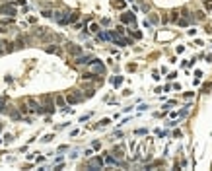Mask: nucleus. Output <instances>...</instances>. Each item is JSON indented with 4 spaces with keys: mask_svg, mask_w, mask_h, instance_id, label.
<instances>
[{
    "mask_svg": "<svg viewBox=\"0 0 212 171\" xmlns=\"http://www.w3.org/2000/svg\"><path fill=\"white\" fill-rule=\"evenodd\" d=\"M206 8H208V10H212V0H206Z\"/></svg>",
    "mask_w": 212,
    "mask_h": 171,
    "instance_id": "obj_15",
    "label": "nucleus"
},
{
    "mask_svg": "<svg viewBox=\"0 0 212 171\" xmlns=\"http://www.w3.org/2000/svg\"><path fill=\"white\" fill-rule=\"evenodd\" d=\"M195 14H197V19H204V14H203V12H195Z\"/></svg>",
    "mask_w": 212,
    "mask_h": 171,
    "instance_id": "obj_12",
    "label": "nucleus"
},
{
    "mask_svg": "<svg viewBox=\"0 0 212 171\" xmlns=\"http://www.w3.org/2000/svg\"><path fill=\"white\" fill-rule=\"evenodd\" d=\"M146 132H148L146 128H138V130H136V134H146Z\"/></svg>",
    "mask_w": 212,
    "mask_h": 171,
    "instance_id": "obj_14",
    "label": "nucleus"
},
{
    "mask_svg": "<svg viewBox=\"0 0 212 171\" xmlns=\"http://www.w3.org/2000/svg\"><path fill=\"white\" fill-rule=\"evenodd\" d=\"M101 165H103V159H101V157L90 159V163H88V167H101Z\"/></svg>",
    "mask_w": 212,
    "mask_h": 171,
    "instance_id": "obj_5",
    "label": "nucleus"
},
{
    "mask_svg": "<svg viewBox=\"0 0 212 171\" xmlns=\"http://www.w3.org/2000/svg\"><path fill=\"white\" fill-rule=\"evenodd\" d=\"M210 89H212V84H204V86H203V93H208V92H210Z\"/></svg>",
    "mask_w": 212,
    "mask_h": 171,
    "instance_id": "obj_9",
    "label": "nucleus"
},
{
    "mask_svg": "<svg viewBox=\"0 0 212 171\" xmlns=\"http://www.w3.org/2000/svg\"><path fill=\"white\" fill-rule=\"evenodd\" d=\"M0 14L14 16V14H16V6H14V4H4V6H0Z\"/></svg>",
    "mask_w": 212,
    "mask_h": 171,
    "instance_id": "obj_2",
    "label": "nucleus"
},
{
    "mask_svg": "<svg viewBox=\"0 0 212 171\" xmlns=\"http://www.w3.org/2000/svg\"><path fill=\"white\" fill-rule=\"evenodd\" d=\"M43 16H45V18H51V16H53V12H49V10H45V12H43Z\"/></svg>",
    "mask_w": 212,
    "mask_h": 171,
    "instance_id": "obj_13",
    "label": "nucleus"
},
{
    "mask_svg": "<svg viewBox=\"0 0 212 171\" xmlns=\"http://www.w3.org/2000/svg\"><path fill=\"white\" fill-rule=\"evenodd\" d=\"M92 60H94V58H92L90 55H88V56H82V55H78V58H76V62H78V64H90Z\"/></svg>",
    "mask_w": 212,
    "mask_h": 171,
    "instance_id": "obj_3",
    "label": "nucleus"
},
{
    "mask_svg": "<svg viewBox=\"0 0 212 171\" xmlns=\"http://www.w3.org/2000/svg\"><path fill=\"white\" fill-rule=\"evenodd\" d=\"M90 64H92V70H94V72H97V74H103V72H105V66L101 64V62H99L97 58H94V60L90 62Z\"/></svg>",
    "mask_w": 212,
    "mask_h": 171,
    "instance_id": "obj_1",
    "label": "nucleus"
},
{
    "mask_svg": "<svg viewBox=\"0 0 212 171\" xmlns=\"http://www.w3.org/2000/svg\"><path fill=\"white\" fill-rule=\"evenodd\" d=\"M113 156H115V157H121V156H123V148H121V146L113 150Z\"/></svg>",
    "mask_w": 212,
    "mask_h": 171,
    "instance_id": "obj_8",
    "label": "nucleus"
},
{
    "mask_svg": "<svg viewBox=\"0 0 212 171\" xmlns=\"http://www.w3.org/2000/svg\"><path fill=\"white\" fill-rule=\"evenodd\" d=\"M113 84H115V86H121V84H123V78H121V76H117V78L113 80Z\"/></svg>",
    "mask_w": 212,
    "mask_h": 171,
    "instance_id": "obj_11",
    "label": "nucleus"
},
{
    "mask_svg": "<svg viewBox=\"0 0 212 171\" xmlns=\"http://www.w3.org/2000/svg\"><path fill=\"white\" fill-rule=\"evenodd\" d=\"M0 31H4V29H0Z\"/></svg>",
    "mask_w": 212,
    "mask_h": 171,
    "instance_id": "obj_16",
    "label": "nucleus"
},
{
    "mask_svg": "<svg viewBox=\"0 0 212 171\" xmlns=\"http://www.w3.org/2000/svg\"><path fill=\"white\" fill-rule=\"evenodd\" d=\"M121 19H123L125 23H134V16H132L131 12H125V14L121 16Z\"/></svg>",
    "mask_w": 212,
    "mask_h": 171,
    "instance_id": "obj_4",
    "label": "nucleus"
},
{
    "mask_svg": "<svg viewBox=\"0 0 212 171\" xmlns=\"http://www.w3.org/2000/svg\"><path fill=\"white\" fill-rule=\"evenodd\" d=\"M68 53H72V55H82V49L78 45H68Z\"/></svg>",
    "mask_w": 212,
    "mask_h": 171,
    "instance_id": "obj_7",
    "label": "nucleus"
},
{
    "mask_svg": "<svg viewBox=\"0 0 212 171\" xmlns=\"http://www.w3.org/2000/svg\"><path fill=\"white\" fill-rule=\"evenodd\" d=\"M179 25H183V27H185V25H189V18H181L179 19Z\"/></svg>",
    "mask_w": 212,
    "mask_h": 171,
    "instance_id": "obj_10",
    "label": "nucleus"
},
{
    "mask_svg": "<svg viewBox=\"0 0 212 171\" xmlns=\"http://www.w3.org/2000/svg\"><path fill=\"white\" fill-rule=\"evenodd\" d=\"M78 101H82L80 93H70V95H68V103H78Z\"/></svg>",
    "mask_w": 212,
    "mask_h": 171,
    "instance_id": "obj_6",
    "label": "nucleus"
}]
</instances>
